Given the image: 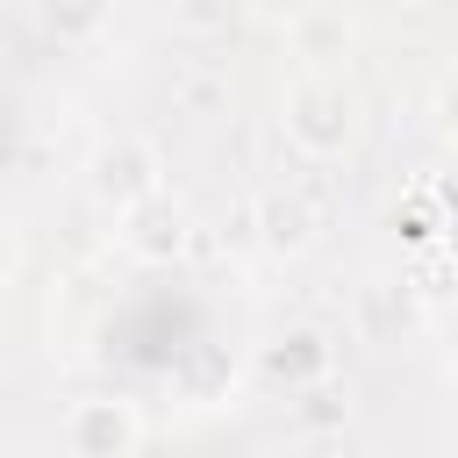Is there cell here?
Wrapping results in <instances>:
<instances>
[{
  "mask_svg": "<svg viewBox=\"0 0 458 458\" xmlns=\"http://www.w3.org/2000/svg\"><path fill=\"white\" fill-rule=\"evenodd\" d=\"M86 186H93V200L122 222V215H136L143 200H157V193H165V157H157V143H150V136L122 129V136H107V143L93 150Z\"/></svg>",
  "mask_w": 458,
  "mask_h": 458,
  "instance_id": "1",
  "label": "cell"
},
{
  "mask_svg": "<svg viewBox=\"0 0 458 458\" xmlns=\"http://www.w3.org/2000/svg\"><path fill=\"white\" fill-rule=\"evenodd\" d=\"M172 386H179L193 408H215V401H229V386H236V358H229L222 344H193V351L172 365Z\"/></svg>",
  "mask_w": 458,
  "mask_h": 458,
  "instance_id": "6",
  "label": "cell"
},
{
  "mask_svg": "<svg viewBox=\"0 0 458 458\" xmlns=\"http://www.w3.org/2000/svg\"><path fill=\"white\" fill-rule=\"evenodd\" d=\"M122 243H129L136 258H150V265H165V258H179V250H186V208H179L172 193H157V200H143L136 215H122Z\"/></svg>",
  "mask_w": 458,
  "mask_h": 458,
  "instance_id": "5",
  "label": "cell"
},
{
  "mask_svg": "<svg viewBox=\"0 0 458 458\" xmlns=\"http://www.w3.org/2000/svg\"><path fill=\"white\" fill-rule=\"evenodd\" d=\"M265 372L286 379V386H315V379L329 372V336H322V329H286V336H272V344H265Z\"/></svg>",
  "mask_w": 458,
  "mask_h": 458,
  "instance_id": "7",
  "label": "cell"
},
{
  "mask_svg": "<svg viewBox=\"0 0 458 458\" xmlns=\"http://www.w3.org/2000/svg\"><path fill=\"white\" fill-rule=\"evenodd\" d=\"M36 14L57 43H93L107 29V0H36Z\"/></svg>",
  "mask_w": 458,
  "mask_h": 458,
  "instance_id": "8",
  "label": "cell"
},
{
  "mask_svg": "<svg viewBox=\"0 0 458 458\" xmlns=\"http://www.w3.org/2000/svg\"><path fill=\"white\" fill-rule=\"evenodd\" d=\"M351 129H358L351 86H336V79H293V86H286V136H293L301 157L322 165V157L351 150Z\"/></svg>",
  "mask_w": 458,
  "mask_h": 458,
  "instance_id": "2",
  "label": "cell"
},
{
  "mask_svg": "<svg viewBox=\"0 0 458 458\" xmlns=\"http://www.w3.org/2000/svg\"><path fill=\"white\" fill-rule=\"evenodd\" d=\"M64 451L72 458H136L143 451V415L122 394H86L64 408Z\"/></svg>",
  "mask_w": 458,
  "mask_h": 458,
  "instance_id": "4",
  "label": "cell"
},
{
  "mask_svg": "<svg viewBox=\"0 0 458 458\" xmlns=\"http://www.w3.org/2000/svg\"><path fill=\"white\" fill-rule=\"evenodd\" d=\"M437 129L458 143V72H444V86H437Z\"/></svg>",
  "mask_w": 458,
  "mask_h": 458,
  "instance_id": "10",
  "label": "cell"
},
{
  "mask_svg": "<svg viewBox=\"0 0 458 458\" xmlns=\"http://www.w3.org/2000/svg\"><path fill=\"white\" fill-rule=\"evenodd\" d=\"M250 208H258V243H265L272 258H301V250L322 236V222H329V186H322V179L272 186V193H258Z\"/></svg>",
  "mask_w": 458,
  "mask_h": 458,
  "instance_id": "3",
  "label": "cell"
},
{
  "mask_svg": "<svg viewBox=\"0 0 458 458\" xmlns=\"http://www.w3.org/2000/svg\"><path fill=\"white\" fill-rule=\"evenodd\" d=\"M344 43H351L344 14H301L293 21V50L301 57H344Z\"/></svg>",
  "mask_w": 458,
  "mask_h": 458,
  "instance_id": "9",
  "label": "cell"
}]
</instances>
